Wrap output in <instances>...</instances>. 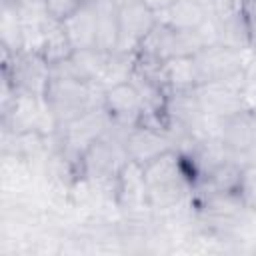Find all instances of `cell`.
<instances>
[{"instance_id": "1", "label": "cell", "mask_w": 256, "mask_h": 256, "mask_svg": "<svg viewBox=\"0 0 256 256\" xmlns=\"http://www.w3.org/2000/svg\"><path fill=\"white\" fill-rule=\"evenodd\" d=\"M144 178L148 184V200L154 208H168L176 204L188 184H192L190 168L178 150H168L144 164Z\"/></svg>"}, {"instance_id": "2", "label": "cell", "mask_w": 256, "mask_h": 256, "mask_svg": "<svg viewBox=\"0 0 256 256\" xmlns=\"http://www.w3.org/2000/svg\"><path fill=\"white\" fill-rule=\"evenodd\" d=\"M100 88L94 82H78V80H54L50 78V84L46 88L44 100L54 114L58 128L72 122L86 110L94 106H102L100 102H94V90Z\"/></svg>"}, {"instance_id": "3", "label": "cell", "mask_w": 256, "mask_h": 256, "mask_svg": "<svg viewBox=\"0 0 256 256\" xmlns=\"http://www.w3.org/2000/svg\"><path fill=\"white\" fill-rule=\"evenodd\" d=\"M4 76L12 80L18 90L44 98L50 84V64L38 52H6L4 50Z\"/></svg>"}, {"instance_id": "4", "label": "cell", "mask_w": 256, "mask_h": 256, "mask_svg": "<svg viewBox=\"0 0 256 256\" xmlns=\"http://www.w3.org/2000/svg\"><path fill=\"white\" fill-rule=\"evenodd\" d=\"M252 54L254 52H238V50L226 48L222 44L202 48L194 56L198 76H200V84L228 80V78L244 72Z\"/></svg>"}, {"instance_id": "5", "label": "cell", "mask_w": 256, "mask_h": 256, "mask_svg": "<svg viewBox=\"0 0 256 256\" xmlns=\"http://www.w3.org/2000/svg\"><path fill=\"white\" fill-rule=\"evenodd\" d=\"M124 150H126L128 160H134L144 166L150 160L158 158L160 154L168 150H176V148H174V140L168 130L136 124L124 136Z\"/></svg>"}, {"instance_id": "6", "label": "cell", "mask_w": 256, "mask_h": 256, "mask_svg": "<svg viewBox=\"0 0 256 256\" xmlns=\"http://www.w3.org/2000/svg\"><path fill=\"white\" fill-rule=\"evenodd\" d=\"M102 106L110 116V122L118 126H136L142 116V98L138 88L128 80L110 86L102 94Z\"/></svg>"}, {"instance_id": "7", "label": "cell", "mask_w": 256, "mask_h": 256, "mask_svg": "<svg viewBox=\"0 0 256 256\" xmlns=\"http://www.w3.org/2000/svg\"><path fill=\"white\" fill-rule=\"evenodd\" d=\"M118 24H120V36H118L116 50L126 54H136L144 36L156 26V14L144 2L132 4V6L120 8Z\"/></svg>"}, {"instance_id": "8", "label": "cell", "mask_w": 256, "mask_h": 256, "mask_svg": "<svg viewBox=\"0 0 256 256\" xmlns=\"http://www.w3.org/2000/svg\"><path fill=\"white\" fill-rule=\"evenodd\" d=\"M114 198L124 210H138L144 206H150L148 200V184L144 178V166L126 160L116 176V190Z\"/></svg>"}, {"instance_id": "9", "label": "cell", "mask_w": 256, "mask_h": 256, "mask_svg": "<svg viewBox=\"0 0 256 256\" xmlns=\"http://www.w3.org/2000/svg\"><path fill=\"white\" fill-rule=\"evenodd\" d=\"M74 50L96 48V10L92 2H84L70 18L62 22Z\"/></svg>"}, {"instance_id": "10", "label": "cell", "mask_w": 256, "mask_h": 256, "mask_svg": "<svg viewBox=\"0 0 256 256\" xmlns=\"http://www.w3.org/2000/svg\"><path fill=\"white\" fill-rule=\"evenodd\" d=\"M38 54L52 66L56 62H62L66 58H70L74 54V46L62 26V22L52 20L50 16L44 18L42 22V40H40V48Z\"/></svg>"}, {"instance_id": "11", "label": "cell", "mask_w": 256, "mask_h": 256, "mask_svg": "<svg viewBox=\"0 0 256 256\" xmlns=\"http://www.w3.org/2000/svg\"><path fill=\"white\" fill-rule=\"evenodd\" d=\"M208 14V8L194 0H176L170 8L156 14V22L172 30H196Z\"/></svg>"}, {"instance_id": "12", "label": "cell", "mask_w": 256, "mask_h": 256, "mask_svg": "<svg viewBox=\"0 0 256 256\" xmlns=\"http://www.w3.org/2000/svg\"><path fill=\"white\" fill-rule=\"evenodd\" d=\"M92 4L96 10V48L104 52H114L120 36V8L114 4V0H92Z\"/></svg>"}, {"instance_id": "13", "label": "cell", "mask_w": 256, "mask_h": 256, "mask_svg": "<svg viewBox=\"0 0 256 256\" xmlns=\"http://www.w3.org/2000/svg\"><path fill=\"white\" fill-rule=\"evenodd\" d=\"M164 80H166L168 94L196 90L200 86V76H198L194 56H174L164 60Z\"/></svg>"}, {"instance_id": "14", "label": "cell", "mask_w": 256, "mask_h": 256, "mask_svg": "<svg viewBox=\"0 0 256 256\" xmlns=\"http://www.w3.org/2000/svg\"><path fill=\"white\" fill-rule=\"evenodd\" d=\"M240 178H242V164L236 160L228 158L222 164H218L212 172H208L200 184L208 188L210 194H228V196H238L240 188Z\"/></svg>"}, {"instance_id": "15", "label": "cell", "mask_w": 256, "mask_h": 256, "mask_svg": "<svg viewBox=\"0 0 256 256\" xmlns=\"http://www.w3.org/2000/svg\"><path fill=\"white\" fill-rule=\"evenodd\" d=\"M218 44L238 50V52H252L250 28H248L244 12L224 18V20H218Z\"/></svg>"}, {"instance_id": "16", "label": "cell", "mask_w": 256, "mask_h": 256, "mask_svg": "<svg viewBox=\"0 0 256 256\" xmlns=\"http://www.w3.org/2000/svg\"><path fill=\"white\" fill-rule=\"evenodd\" d=\"M136 54L154 58V60H162V62L168 58H174V30L156 22V26L140 42Z\"/></svg>"}, {"instance_id": "17", "label": "cell", "mask_w": 256, "mask_h": 256, "mask_svg": "<svg viewBox=\"0 0 256 256\" xmlns=\"http://www.w3.org/2000/svg\"><path fill=\"white\" fill-rule=\"evenodd\" d=\"M132 72H134V54L114 50L108 54L106 64H104V68H102V72L94 84H98L102 90H106L110 86L128 82L132 78Z\"/></svg>"}, {"instance_id": "18", "label": "cell", "mask_w": 256, "mask_h": 256, "mask_svg": "<svg viewBox=\"0 0 256 256\" xmlns=\"http://www.w3.org/2000/svg\"><path fill=\"white\" fill-rule=\"evenodd\" d=\"M238 198L244 204V208H256V162H248L242 166Z\"/></svg>"}, {"instance_id": "19", "label": "cell", "mask_w": 256, "mask_h": 256, "mask_svg": "<svg viewBox=\"0 0 256 256\" xmlns=\"http://www.w3.org/2000/svg\"><path fill=\"white\" fill-rule=\"evenodd\" d=\"M82 4L84 0H44L46 14L58 22H64L66 18H70Z\"/></svg>"}, {"instance_id": "20", "label": "cell", "mask_w": 256, "mask_h": 256, "mask_svg": "<svg viewBox=\"0 0 256 256\" xmlns=\"http://www.w3.org/2000/svg\"><path fill=\"white\" fill-rule=\"evenodd\" d=\"M242 10H244V0H212L208 6V12L218 20L240 14Z\"/></svg>"}, {"instance_id": "21", "label": "cell", "mask_w": 256, "mask_h": 256, "mask_svg": "<svg viewBox=\"0 0 256 256\" xmlns=\"http://www.w3.org/2000/svg\"><path fill=\"white\" fill-rule=\"evenodd\" d=\"M244 16L250 28V38H252V52H256V0H244Z\"/></svg>"}, {"instance_id": "22", "label": "cell", "mask_w": 256, "mask_h": 256, "mask_svg": "<svg viewBox=\"0 0 256 256\" xmlns=\"http://www.w3.org/2000/svg\"><path fill=\"white\" fill-rule=\"evenodd\" d=\"M154 14H158V12H162V10H166V8H170L176 0H142Z\"/></svg>"}, {"instance_id": "23", "label": "cell", "mask_w": 256, "mask_h": 256, "mask_svg": "<svg viewBox=\"0 0 256 256\" xmlns=\"http://www.w3.org/2000/svg\"><path fill=\"white\" fill-rule=\"evenodd\" d=\"M142 0H114V4L118 8H126V6H132V4H140Z\"/></svg>"}, {"instance_id": "24", "label": "cell", "mask_w": 256, "mask_h": 256, "mask_svg": "<svg viewBox=\"0 0 256 256\" xmlns=\"http://www.w3.org/2000/svg\"><path fill=\"white\" fill-rule=\"evenodd\" d=\"M194 2H198V4H202V6H206V8H208L212 0H194Z\"/></svg>"}, {"instance_id": "25", "label": "cell", "mask_w": 256, "mask_h": 256, "mask_svg": "<svg viewBox=\"0 0 256 256\" xmlns=\"http://www.w3.org/2000/svg\"><path fill=\"white\" fill-rule=\"evenodd\" d=\"M84 2H92V0H84Z\"/></svg>"}]
</instances>
